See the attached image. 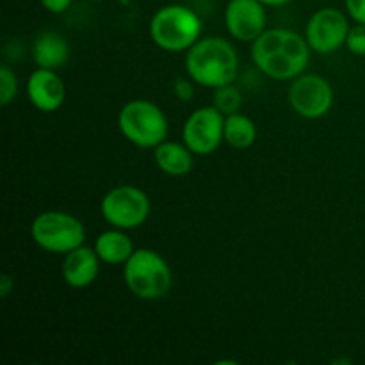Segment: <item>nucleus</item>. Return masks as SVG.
<instances>
[{"label": "nucleus", "mask_w": 365, "mask_h": 365, "mask_svg": "<svg viewBox=\"0 0 365 365\" xmlns=\"http://www.w3.org/2000/svg\"><path fill=\"white\" fill-rule=\"evenodd\" d=\"M252 61L274 81H294L309 66L310 46L291 29H266L252 43Z\"/></svg>", "instance_id": "f257e3e1"}, {"label": "nucleus", "mask_w": 365, "mask_h": 365, "mask_svg": "<svg viewBox=\"0 0 365 365\" xmlns=\"http://www.w3.org/2000/svg\"><path fill=\"white\" fill-rule=\"evenodd\" d=\"M185 71L202 88L216 89L234 84L239 73V56L225 38H202L187 50Z\"/></svg>", "instance_id": "f03ea898"}, {"label": "nucleus", "mask_w": 365, "mask_h": 365, "mask_svg": "<svg viewBox=\"0 0 365 365\" xmlns=\"http://www.w3.org/2000/svg\"><path fill=\"white\" fill-rule=\"evenodd\" d=\"M123 280L135 298L155 302L171 291L173 273L163 255L150 248H139L123 264Z\"/></svg>", "instance_id": "7ed1b4c3"}, {"label": "nucleus", "mask_w": 365, "mask_h": 365, "mask_svg": "<svg viewBox=\"0 0 365 365\" xmlns=\"http://www.w3.org/2000/svg\"><path fill=\"white\" fill-rule=\"evenodd\" d=\"M202 29V20L191 7L170 4L150 20V38L164 52H185L198 41Z\"/></svg>", "instance_id": "20e7f679"}, {"label": "nucleus", "mask_w": 365, "mask_h": 365, "mask_svg": "<svg viewBox=\"0 0 365 365\" xmlns=\"http://www.w3.org/2000/svg\"><path fill=\"white\" fill-rule=\"evenodd\" d=\"M118 127L128 143L143 150H153L166 141L170 130L166 114L150 100L125 103L118 114Z\"/></svg>", "instance_id": "39448f33"}, {"label": "nucleus", "mask_w": 365, "mask_h": 365, "mask_svg": "<svg viewBox=\"0 0 365 365\" xmlns=\"http://www.w3.org/2000/svg\"><path fill=\"white\" fill-rule=\"evenodd\" d=\"M36 245L53 255H66L86 241V228L81 220L63 210H45L31 225Z\"/></svg>", "instance_id": "423d86ee"}, {"label": "nucleus", "mask_w": 365, "mask_h": 365, "mask_svg": "<svg viewBox=\"0 0 365 365\" xmlns=\"http://www.w3.org/2000/svg\"><path fill=\"white\" fill-rule=\"evenodd\" d=\"M152 202L143 189L135 185H118L103 195L100 212L103 220L120 230H135L146 223Z\"/></svg>", "instance_id": "0eeeda50"}, {"label": "nucleus", "mask_w": 365, "mask_h": 365, "mask_svg": "<svg viewBox=\"0 0 365 365\" xmlns=\"http://www.w3.org/2000/svg\"><path fill=\"white\" fill-rule=\"evenodd\" d=\"M182 139L195 155H210L225 141V114L214 106L196 109L184 123Z\"/></svg>", "instance_id": "6e6552de"}, {"label": "nucleus", "mask_w": 365, "mask_h": 365, "mask_svg": "<svg viewBox=\"0 0 365 365\" xmlns=\"http://www.w3.org/2000/svg\"><path fill=\"white\" fill-rule=\"evenodd\" d=\"M289 103L302 118L317 120L328 114L334 106V89L321 75H299L289 88Z\"/></svg>", "instance_id": "1a4fd4ad"}, {"label": "nucleus", "mask_w": 365, "mask_h": 365, "mask_svg": "<svg viewBox=\"0 0 365 365\" xmlns=\"http://www.w3.org/2000/svg\"><path fill=\"white\" fill-rule=\"evenodd\" d=\"M348 16L341 9L324 7L316 11L310 16L305 29V39L310 50L316 53H334L339 48L346 46V39L349 34Z\"/></svg>", "instance_id": "9d476101"}, {"label": "nucleus", "mask_w": 365, "mask_h": 365, "mask_svg": "<svg viewBox=\"0 0 365 365\" xmlns=\"http://www.w3.org/2000/svg\"><path fill=\"white\" fill-rule=\"evenodd\" d=\"M266 6L259 0H228L225 7V27L234 39L253 43L266 31Z\"/></svg>", "instance_id": "9b49d317"}, {"label": "nucleus", "mask_w": 365, "mask_h": 365, "mask_svg": "<svg viewBox=\"0 0 365 365\" xmlns=\"http://www.w3.org/2000/svg\"><path fill=\"white\" fill-rule=\"evenodd\" d=\"M29 102L41 113H56L66 98V88L56 70L38 68L27 82Z\"/></svg>", "instance_id": "f8f14e48"}, {"label": "nucleus", "mask_w": 365, "mask_h": 365, "mask_svg": "<svg viewBox=\"0 0 365 365\" xmlns=\"http://www.w3.org/2000/svg\"><path fill=\"white\" fill-rule=\"evenodd\" d=\"M100 257L95 248L78 246L64 255L63 260V278L66 285L73 289H86L95 284L100 274Z\"/></svg>", "instance_id": "ddd939ff"}, {"label": "nucleus", "mask_w": 365, "mask_h": 365, "mask_svg": "<svg viewBox=\"0 0 365 365\" xmlns=\"http://www.w3.org/2000/svg\"><path fill=\"white\" fill-rule=\"evenodd\" d=\"M32 57H34V63L38 68L59 70L68 63L70 46H68V41L59 32L45 31L34 39Z\"/></svg>", "instance_id": "4468645a"}, {"label": "nucleus", "mask_w": 365, "mask_h": 365, "mask_svg": "<svg viewBox=\"0 0 365 365\" xmlns=\"http://www.w3.org/2000/svg\"><path fill=\"white\" fill-rule=\"evenodd\" d=\"M127 230H120V228H110V230L102 232L98 237L95 239V252L100 257L103 264L109 266H123L132 253L135 252L134 242L132 239L125 234Z\"/></svg>", "instance_id": "2eb2a0df"}, {"label": "nucleus", "mask_w": 365, "mask_h": 365, "mask_svg": "<svg viewBox=\"0 0 365 365\" xmlns=\"http://www.w3.org/2000/svg\"><path fill=\"white\" fill-rule=\"evenodd\" d=\"M195 153L185 146V143L164 141L153 148V159L157 168L170 177H184L192 170Z\"/></svg>", "instance_id": "dca6fc26"}, {"label": "nucleus", "mask_w": 365, "mask_h": 365, "mask_svg": "<svg viewBox=\"0 0 365 365\" xmlns=\"http://www.w3.org/2000/svg\"><path fill=\"white\" fill-rule=\"evenodd\" d=\"M257 141V125L250 116L234 113L225 116V143L235 150H246Z\"/></svg>", "instance_id": "f3484780"}, {"label": "nucleus", "mask_w": 365, "mask_h": 365, "mask_svg": "<svg viewBox=\"0 0 365 365\" xmlns=\"http://www.w3.org/2000/svg\"><path fill=\"white\" fill-rule=\"evenodd\" d=\"M212 106L225 116L239 113V109L242 107V93L234 84L221 86V88L214 89Z\"/></svg>", "instance_id": "a211bd4d"}, {"label": "nucleus", "mask_w": 365, "mask_h": 365, "mask_svg": "<svg viewBox=\"0 0 365 365\" xmlns=\"http://www.w3.org/2000/svg\"><path fill=\"white\" fill-rule=\"evenodd\" d=\"M18 78L16 73L7 64L0 66V106L6 107L16 98Z\"/></svg>", "instance_id": "6ab92c4d"}, {"label": "nucleus", "mask_w": 365, "mask_h": 365, "mask_svg": "<svg viewBox=\"0 0 365 365\" xmlns=\"http://www.w3.org/2000/svg\"><path fill=\"white\" fill-rule=\"evenodd\" d=\"M346 46L355 56H365V24H356L349 29Z\"/></svg>", "instance_id": "aec40b11"}, {"label": "nucleus", "mask_w": 365, "mask_h": 365, "mask_svg": "<svg viewBox=\"0 0 365 365\" xmlns=\"http://www.w3.org/2000/svg\"><path fill=\"white\" fill-rule=\"evenodd\" d=\"M192 78L189 77H178L173 82V93L180 102H189L195 96V84H192Z\"/></svg>", "instance_id": "412c9836"}, {"label": "nucleus", "mask_w": 365, "mask_h": 365, "mask_svg": "<svg viewBox=\"0 0 365 365\" xmlns=\"http://www.w3.org/2000/svg\"><path fill=\"white\" fill-rule=\"evenodd\" d=\"M349 18L356 24H365V0H344Z\"/></svg>", "instance_id": "4be33fe9"}, {"label": "nucleus", "mask_w": 365, "mask_h": 365, "mask_svg": "<svg viewBox=\"0 0 365 365\" xmlns=\"http://www.w3.org/2000/svg\"><path fill=\"white\" fill-rule=\"evenodd\" d=\"M71 2H73V0H39V4L52 14H61L64 13V11H68Z\"/></svg>", "instance_id": "5701e85b"}, {"label": "nucleus", "mask_w": 365, "mask_h": 365, "mask_svg": "<svg viewBox=\"0 0 365 365\" xmlns=\"http://www.w3.org/2000/svg\"><path fill=\"white\" fill-rule=\"evenodd\" d=\"M13 287H14V278L7 273L0 274V298H7Z\"/></svg>", "instance_id": "b1692460"}, {"label": "nucleus", "mask_w": 365, "mask_h": 365, "mask_svg": "<svg viewBox=\"0 0 365 365\" xmlns=\"http://www.w3.org/2000/svg\"><path fill=\"white\" fill-rule=\"evenodd\" d=\"M260 4H264L266 7H282V6H287L289 2L292 0H259Z\"/></svg>", "instance_id": "393cba45"}, {"label": "nucleus", "mask_w": 365, "mask_h": 365, "mask_svg": "<svg viewBox=\"0 0 365 365\" xmlns=\"http://www.w3.org/2000/svg\"><path fill=\"white\" fill-rule=\"evenodd\" d=\"M91 2H98V0H91Z\"/></svg>", "instance_id": "a878e982"}]
</instances>
